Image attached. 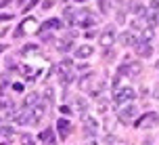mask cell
Returning <instances> with one entry per match:
<instances>
[{"instance_id":"cell-16","label":"cell","mask_w":159,"mask_h":145,"mask_svg":"<svg viewBox=\"0 0 159 145\" xmlns=\"http://www.w3.org/2000/svg\"><path fill=\"white\" fill-rule=\"evenodd\" d=\"M69 70H71V59H67V57H65L63 61L59 63V74H61V72H69Z\"/></svg>"},{"instance_id":"cell-27","label":"cell","mask_w":159,"mask_h":145,"mask_svg":"<svg viewBox=\"0 0 159 145\" xmlns=\"http://www.w3.org/2000/svg\"><path fill=\"white\" fill-rule=\"evenodd\" d=\"M42 7H44V11H46V8H52V0H44Z\"/></svg>"},{"instance_id":"cell-2","label":"cell","mask_w":159,"mask_h":145,"mask_svg":"<svg viewBox=\"0 0 159 145\" xmlns=\"http://www.w3.org/2000/svg\"><path fill=\"white\" fill-rule=\"evenodd\" d=\"M134 89H130V86H126V89H119L115 95H113V103L115 105H124V103H130V101H134Z\"/></svg>"},{"instance_id":"cell-19","label":"cell","mask_w":159,"mask_h":145,"mask_svg":"<svg viewBox=\"0 0 159 145\" xmlns=\"http://www.w3.org/2000/svg\"><path fill=\"white\" fill-rule=\"evenodd\" d=\"M0 135H2V137H13V135H15V128H11V126H2V128H0Z\"/></svg>"},{"instance_id":"cell-12","label":"cell","mask_w":159,"mask_h":145,"mask_svg":"<svg viewBox=\"0 0 159 145\" xmlns=\"http://www.w3.org/2000/svg\"><path fill=\"white\" fill-rule=\"evenodd\" d=\"M40 139H42L44 143H48V145H55V135H52V130H50V128L42 130V133H40Z\"/></svg>"},{"instance_id":"cell-31","label":"cell","mask_w":159,"mask_h":145,"mask_svg":"<svg viewBox=\"0 0 159 145\" xmlns=\"http://www.w3.org/2000/svg\"><path fill=\"white\" fill-rule=\"evenodd\" d=\"M117 84H119V78H113V82H111V86H113V89H117Z\"/></svg>"},{"instance_id":"cell-35","label":"cell","mask_w":159,"mask_h":145,"mask_svg":"<svg viewBox=\"0 0 159 145\" xmlns=\"http://www.w3.org/2000/svg\"><path fill=\"white\" fill-rule=\"evenodd\" d=\"M4 48H7V44H0V53H2V51H4Z\"/></svg>"},{"instance_id":"cell-7","label":"cell","mask_w":159,"mask_h":145,"mask_svg":"<svg viewBox=\"0 0 159 145\" xmlns=\"http://www.w3.org/2000/svg\"><path fill=\"white\" fill-rule=\"evenodd\" d=\"M57 130H59V137L61 139H67V135L71 133V122L65 120V118H59L57 120Z\"/></svg>"},{"instance_id":"cell-3","label":"cell","mask_w":159,"mask_h":145,"mask_svg":"<svg viewBox=\"0 0 159 145\" xmlns=\"http://www.w3.org/2000/svg\"><path fill=\"white\" fill-rule=\"evenodd\" d=\"M136 112H138V109H136V107H134L132 103L121 105V107H119V112H117L119 122H121V124H130V122H132V120L136 118Z\"/></svg>"},{"instance_id":"cell-15","label":"cell","mask_w":159,"mask_h":145,"mask_svg":"<svg viewBox=\"0 0 159 145\" xmlns=\"http://www.w3.org/2000/svg\"><path fill=\"white\" fill-rule=\"evenodd\" d=\"M44 27H48V30H59V27H63V21L61 19H48L46 23H44Z\"/></svg>"},{"instance_id":"cell-10","label":"cell","mask_w":159,"mask_h":145,"mask_svg":"<svg viewBox=\"0 0 159 145\" xmlns=\"http://www.w3.org/2000/svg\"><path fill=\"white\" fill-rule=\"evenodd\" d=\"M82 120H84V126H86V135H94L96 128H98V122H96V118H92V116H88V114H86Z\"/></svg>"},{"instance_id":"cell-11","label":"cell","mask_w":159,"mask_h":145,"mask_svg":"<svg viewBox=\"0 0 159 145\" xmlns=\"http://www.w3.org/2000/svg\"><path fill=\"white\" fill-rule=\"evenodd\" d=\"M92 53H94V46H92V44H82V46L75 48V57H78V59H86V57H90Z\"/></svg>"},{"instance_id":"cell-20","label":"cell","mask_w":159,"mask_h":145,"mask_svg":"<svg viewBox=\"0 0 159 145\" xmlns=\"http://www.w3.org/2000/svg\"><path fill=\"white\" fill-rule=\"evenodd\" d=\"M44 95H46L48 103H52V99H55V90H52V86H46V89H44Z\"/></svg>"},{"instance_id":"cell-29","label":"cell","mask_w":159,"mask_h":145,"mask_svg":"<svg viewBox=\"0 0 159 145\" xmlns=\"http://www.w3.org/2000/svg\"><path fill=\"white\" fill-rule=\"evenodd\" d=\"M36 2H38V0H32V2H30V4H27V7H25V13H27V11H30V8H34V7H36Z\"/></svg>"},{"instance_id":"cell-25","label":"cell","mask_w":159,"mask_h":145,"mask_svg":"<svg viewBox=\"0 0 159 145\" xmlns=\"http://www.w3.org/2000/svg\"><path fill=\"white\" fill-rule=\"evenodd\" d=\"M98 112H101V114L107 112V101H105V99H101V101H98Z\"/></svg>"},{"instance_id":"cell-13","label":"cell","mask_w":159,"mask_h":145,"mask_svg":"<svg viewBox=\"0 0 159 145\" xmlns=\"http://www.w3.org/2000/svg\"><path fill=\"white\" fill-rule=\"evenodd\" d=\"M75 107H78V112L82 114V118H84V116H86V112H88V103H86V99L78 97V99H75Z\"/></svg>"},{"instance_id":"cell-22","label":"cell","mask_w":159,"mask_h":145,"mask_svg":"<svg viewBox=\"0 0 159 145\" xmlns=\"http://www.w3.org/2000/svg\"><path fill=\"white\" fill-rule=\"evenodd\" d=\"M105 59H107V61L115 59V51H111V48H105Z\"/></svg>"},{"instance_id":"cell-14","label":"cell","mask_w":159,"mask_h":145,"mask_svg":"<svg viewBox=\"0 0 159 145\" xmlns=\"http://www.w3.org/2000/svg\"><path fill=\"white\" fill-rule=\"evenodd\" d=\"M36 101H38V93H30V95L25 97V101H23V107H32V105H36Z\"/></svg>"},{"instance_id":"cell-32","label":"cell","mask_w":159,"mask_h":145,"mask_svg":"<svg viewBox=\"0 0 159 145\" xmlns=\"http://www.w3.org/2000/svg\"><path fill=\"white\" fill-rule=\"evenodd\" d=\"M11 19V15H0V21H8Z\"/></svg>"},{"instance_id":"cell-6","label":"cell","mask_w":159,"mask_h":145,"mask_svg":"<svg viewBox=\"0 0 159 145\" xmlns=\"http://www.w3.org/2000/svg\"><path fill=\"white\" fill-rule=\"evenodd\" d=\"M44 116H46V105H34L32 109H30V124L32 126L40 124Z\"/></svg>"},{"instance_id":"cell-9","label":"cell","mask_w":159,"mask_h":145,"mask_svg":"<svg viewBox=\"0 0 159 145\" xmlns=\"http://www.w3.org/2000/svg\"><path fill=\"white\" fill-rule=\"evenodd\" d=\"M119 42H121L124 46H136V44H138V38H136L132 32H121L119 34Z\"/></svg>"},{"instance_id":"cell-30","label":"cell","mask_w":159,"mask_h":145,"mask_svg":"<svg viewBox=\"0 0 159 145\" xmlns=\"http://www.w3.org/2000/svg\"><path fill=\"white\" fill-rule=\"evenodd\" d=\"M42 40L48 42V40H52V38H50V34H42Z\"/></svg>"},{"instance_id":"cell-28","label":"cell","mask_w":159,"mask_h":145,"mask_svg":"<svg viewBox=\"0 0 159 145\" xmlns=\"http://www.w3.org/2000/svg\"><path fill=\"white\" fill-rule=\"evenodd\" d=\"M13 90H17V93H21V90H23V84H19V82H15V84H13Z\"/></svg>"},{"instance_id":"cell-33","label":"cell","mask_w":159,"mask_h":145,"mask_svg":"<svg viewBox=\"0 0 159 145\" xmlns=\"http://www.w3.org/2000/svg\"><path fill=\"white\" fill-rule=\"evenodd\" d=\"M143 145H153V143H151V139H144V141H143Z\"/></svg>"},{"instance_id":"cell-23","label":"cell","mask_w":159,"mask_h":145,"mask_svg":"<svg viewBox=\"0 0 159 145\" xmlns=\"http://www.w3.org/2000/svg\"><path fill=\"white\" fill-rule=\"evenodd\" d=\"M21 143L23 145H34V139L30 135H21Z\"/></svg>"},{"instance_id":"cell-36","label":"cell","mask_w":159,"mask_h":145,"mask_svg":"<svg viewBox=\"0 0 159 145\" xmlns=\"http://www.w3.org/2000/svg\"><path fill=\"white\" fill-rule=\"evenodd\" d=\"M75 2H82V0H75Z\"/></svg>"},{"instance_id":"cell-17","label":"cell","mask_w":159,"mask_h":145,"mask_svg":"<svg viewBox=\"0 0 159 145\" xmlns=\"http://www.w3.org/2000/svg\"><path fill=\"white\" fill-rule=\"evenodd\" d=\"M36 25H38V21H36L34 17H30V19H25L23 23H21V27H25V30H34Z\"/></svg>"},{"instance_id":"cell-26","label":"cell","mask_w":159,"mask_h":145,"mask_svg":"<svg viewBox=\"0 0 159 145\" xmlns=\"http://www.w3.org/2000/svg\"><path fill=\"white\" fill-rule=\"evenodd\" d=\"M149 7L155 8V11H159V0H151V2H149Z\"/></svg>"},{"instance_id":"cell-21","label":"cell","mask_w":159,"mask_h":145,"mask_svg":"<svg viewBox=\"0 0 159 145\" xmlns=\"http://www.w3.org/2000/svg\"><path fill=\"white\" fill-rule=\"evenodd\" d=\"M143 36H144V40L149 42L153 38V30H151V27H144V30H143Z\"/></svg>"},{"instance_id":"cell-5","label":"cell","mask_w":159,"mask_h":145,"mask_svg":"<svg viewBox=\"0 0 159 145\" xmlns=\"http://www.w3.org/2000/svg\"><path fill=\"white\" fill-rule=\"evenodd\" d=\"M113 40H115V27H107V30H103L101 36H98V44L103 48H111Z\"/></svg>"},{"instance_id":"cell-8","label":"cell","mask_w":159,"mask_h":145,"mask_svg":"<svg viewBox=\"0 0 159 145\" xmlns=\"http://www.w3.org/2000/svg\"><path fill=\"white\" fill-rule=\"evenodd\" d=\"M134 51H136V55H138V57H151L153 55V46L147 40L138 42V44L134 46Z\"/></svg>"},{"instance_id":"cell-37","label":"cell","mask_w":159,"mask_h":145,"mask_svg":"<svg viewBox=\"0 0 159 145\" xmlns=\"http://www.w3.org/2000/svg\"><path fill=\"white\" fill-rule=\"evenodd\" d=\"M19 2H25V0H19Z\"/></svg>"},{"instance_id":"cell-34","label":"cell","mask_w":159,"mask_h":145,"mask_svg":"<svg viewBox=\"0 0 159 145\" xmlns=\"http://www.w3.org/2000/svg\"><path fill=\"white\" fill-rule=\"evenodd\" d=\"M86 145H101V143H98V141H88Z\"/></svg>"},{"instance_id":"cell-24","label":"cell","mask_w":159,"mask_h":145,"mask_svg":"<svg viewBox=\"0 0 159 145\" xmlns=\"http://www.w3.org/2000/svg\"><path fill=\"white\" fill-rule=\"evenodd\" d=\"M23 53H25V55H30V53H38V46H36V44H32V46H25Z\"/></svg>"},{"instance_id":"cell-1","label":"cell","mask_w":159,"mask_h":145,"mask_svg":"<svg viewBox=\"0 0 159 145\" xmlns=\"http://www.w3.org/2000/svg\"><path fill=\"white\" fill-rule=\"evenodd\" d=\"M143 72V65H140V61H130V59H126L124 63L119 65V74L121 76H138V74Z\"/></svg>"},{"instance_id":"cell-18","label":"cell","mask_w":159,"mask_h":145,"mask_svg":"<svg viewBox=\"0 0 159 145\" xmlns=\"http://www.w3.org/2000/svg\"><path fill=\"white\" fill-rule=\"evenodd\" d=\"M57 48H59L61 53H67V51L71 48V40H61L59 44H57Z\"/></svg>"},{"instance_id":"cell-4","label":"cell","mask_w":159,"mask_h":145,"mask_svg":"<svg viewBox=\"0 0 159 145\" xmlns=\"http://www.w3.org/2000/svg\"><path fill=\"white\" fill-rule=\"evenodd\" d=\"M157 124H159V116L155 112H149L147 116H143L140 120L136 122V126H138V128H155Z\"/></svg>"}]
</instances>
